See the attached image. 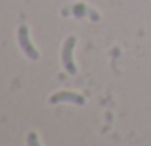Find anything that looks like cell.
<instances>
[{"label": "cell", "instance_id": "1", "mask_svg": "<svg viewBox=\"0 0 151 146\" xmlns=\"http://www.w3.org/2000/svg\"><path fill=\"white\" fill-rule=\"evenodd\" d=\"M17 42H19V48L25 52V56L29 58V60L37 62L38 58H40V54L37 52V48L33 46V42H31V38H29V27L27 25L17 27Z\"/></svg>", "mask_w": 151, "mask_h": 146}, {"label": "cell", "instance_id": "2", "mask_svg": "<svg viewBox=\"0 0 151 146\" xmlns=\"http://www.w3.org/2000/svg\"><path fill=\"white\" fill-rule=\"evenodd\" d=\"M75 44H77V38L75 37H67V41L63 42V48H61V64H63V68H65V71L69 75L77 73V65H75V62H73Z\"/></svg>", "mask_w": 151, "mask_h": 146}, {"label": "cell", "instance_id": "3", "mask_svg": "<svg viewBox=\"0 0 151 146\" xmlns=\"http://www.w3.org/2000/svg\"><path fill=\"white\" fill-rule=\"evenodd\" d=\"M50 104H59V102H71V104H77V106H82L84 104V98L77 92H71V90H59V92L52 94L48 98Z\"/></svg>", "mask_w": 151, "mask_h": 146}, {"label": "cell", "instance_id": "4", "mask_svg": "<svg viewBox=\"0 0 151 146\" xmlns=\"http://www.w3.org/2000/svg\"><path fill=\"white\" fill-rule=\"evenodd\" d=\"M71 8H73V14L77 15V17H84V15L90 14V8L86 6V4H82V2L75 4V6H71Z\"/></svg>", "mask_w": 151, "mask_h": 146}, {"label": "cell", "instance_id": "5", "mask_svg": "<svg viewBox=\"0 0 151 146\" xmlns=\"http://www.w3.org/2000/svg\"><path fill=\"white\" fill-rule=\"evenodd\" d=\"M27 146H42V144L38 142V137L35 133H29L27 135Z\"/></svg>", "mask_w": 151, "mask_h": 146}]
</instances>
